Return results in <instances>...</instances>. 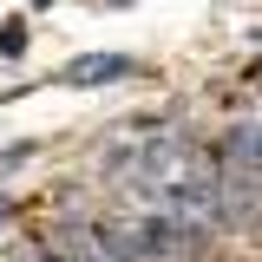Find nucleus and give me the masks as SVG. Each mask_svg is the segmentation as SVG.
I'll list each match as a JSON object with an SVG mask.
<instances>
[{
  "label": "nucleus",
  "mask_w": 262,
  "mask_h": 262,
  "mask_svg": "<svg viewBox=\"0 0 262 262\" xmlns=\"http://www.w3.org/2000/svg\"><path fill=\"white\" fill-rule=\"evenodd\" d=\"M131 72H138V66H131L125 53H79L59 79L66 85H112V79H131Z\"/></svg>",
  "instance_id": "f257e3e1"
}]
</instances>
